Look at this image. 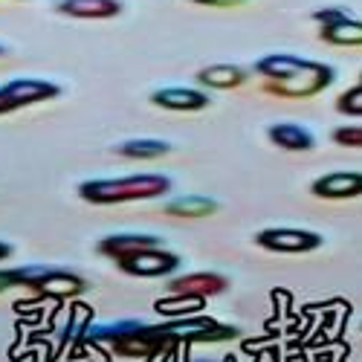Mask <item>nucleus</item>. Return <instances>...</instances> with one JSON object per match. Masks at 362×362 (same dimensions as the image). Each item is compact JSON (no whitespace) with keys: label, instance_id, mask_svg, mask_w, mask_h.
Masks as SVG:
<instances>
[{"label":"nucleus","instance_id":"obj_1","mask_svg":"<svg viewBox=\"0 0 362 362\" xmlns=\"http://www.w3.org/2000/svg\"><path fill=\"white\" fill-rule=\"evenodd\" d=\"M78 197L93 206H119L131 200H154L171 192L165 174H128V177H102L87 180L78 189Z\"/></svg>","mask_w":362,"mask_h":362},{"label":"nucleus","instance_id":"obj_2","mask_svg":"<svg viewBox=\"0 0 362 362\" xmlns=\"http://www.w3.org/2000/svg\"><path fill=\"white\" fill-rule=\"evenodd\" d=\"M87 339L90 342H105L119 356H131V359L157 356V354H163V351H168L174 345V339L163 330V325H142L136 319L93 327Z\"/></svg>","mask_w":362,"mask_h":362},{"label":"nucleus","instance_id":"obj_3","mask_svg":"<svg viewBox=\"0 0 362 362\" xmlns=\"http://www.w3.org/2000/svg\"><path fill=\"white\" fill-rule=\"evenodd\" d=\"M18 279H21V287H29L52 301H67L87 293V281L62 267H21Z\"/></svg>","mask_w":362,"mask_h":362},{"label":"nucleus","instance_id":"obj_4","mask_svg":"<svg viewBox=\"0 0 362 362\" xmlns=\"http://www.w3.org/2000/svg\"><path fill=\"white\" fill-rule=\"evenodd\" d=\"M255 244L279 255H305L322 247V235L308 229H264L255 235Z\"/></svg>","mask_w":362,"mask_h":362},{"label":"nucleus","instance_id":"obj_5","mask_svg":"<svg viewBox=\"0 0 362 362\" xmlns=\"http://www.w3.org/2000/svg\"><path fill=\"white\" fill-rule=\"evenodd\" d=\"M116 264L122 273L136 276V279H163V276H171L180 269V255L157 247V250H142L136 255L119 258Z\"/></svg>","mask_w":362,"mask_h":362},{"label":"nucleus","instance_id":"obj_6","mask_svg":"<svg viewBox=\"0 0 362 362\" xmlns=\"http://www.w3.org/2000/svg\"><path fill=\"white\" fill-rule=\"evenodd\" d=\"M334 78H337L334 67L316 62V67L310 73L298 76V78H290V81H269L267 90L269 93H276V96H284V99H308V96L322 93L327 84H334Z\"/></svg>","mask_w":362,"mask_h":362},{"label":"nucleus","instance_id":"obj_7","mask_svg":"<svg viewBox=\"0 0 362 362\" xmlns=\"http://www.w3.org/2000/svg\"><path fill=\"white\" fill-rule=\"evenodd\" d=\"M0 93L6 96L12 110H18L26 105H38V102H49L55 96H62V87L47 78H12L0 87Z\"/></svg>","mask_w":362,"mask_h":362},{"label":"nucleus","instance_id":"obj_8","mask_svg":"<svg viewBox=\"0 0 362 362\" xmlns=\"http://www.w3.org/2000/svg\"><path fill=\"white\" fill-rule=\"evenodd\" d=\"M310 192L322 200H351L362 197V171H330L310 183Z\"/></svg>","mask_w":362,"mask_h":362},{"label":"nucleus","instance_id":"obj_9","mask_svg":"<svg viewBox=\"0 0 362 362\" xmlns=\"http://www.w3.org/2000/svg\"><path fill=\"white\" fill-rule=\"evenodd\" d=\"M316 67V62L310 58H301V55H290V52H273V55H264L255 62V73H261L267 81H290L298 78Z\"/></svg>","mask_w":362,"mask_h":362},{"label":"nucleus","instance_id":"obj_10","mask_svg":"<svg viewBox=\"0 0 362 362\" xmlns=\"http://www.w3.org/2000/svg\"><path fill=\"white\" fill-rule=\"evenodd\" d=\"M229 290V279H223L221 273H189V276H177L168 281V293L171 296H194V298H209V296H221Z\"/></svg>","mask_w":362,"mask_h":362},{"label":"nucleus","instance_id":"obj_11","mask_svg":"<svg viewBox=\"0 0 362 362\" xmlns=\"http://www.w3.org/2000/svg\"><path fill=\"white\" fill-rule=\"evenodd\" d=\"M163 247V238L157 235H145V232H119V235H107L99 240V255H107L113 261L136 255L142 250H157Z\"/></svg>","mask_w":362,"mask_h":362},{"label":"nucleus","instance_id":"obj_12","mask_svg":"<svg viewBox=\"0 0 362 362\" xmlns=\"http://www.w3.org/2000/svg\"><path fill=\"white\" fill-rule=\"evenodd\" d=\"M151 102L163 110H180V113H194L209 107V96L194 87H160L151 93Z\"/></svg>","mask_w":362,"mask_h":362},{"label":"nucleus","instance_id":"obj_13","mask_svg":"<svg viewBox=\"0 0 362 362\" xmlns=\"http://www.w3.org/2000/svg\"><path fill=\"white\" fill-rule=\"evenodd\" d=\"M58 15L67 18H87V21H105L122 12V0H58Z\"/></svg>","mask_w":362,"mask_h":362},{"label":"nucleus","instance_id":"obj_14","mask_svg":"<svg viewBox=\"0 0 362 362\" xmlns=\"http://www.w3.org/2000/svg\"><path fill=\"white\" fill-rule=\"evenodd\" d=\"M269 142L279 145L281 151H293V154H301V151H310L316 148V139L308 128L293 125V122H279V125H269Z\"/></svg>","mask_w":362,"mask_h":362},{"label":"nucleus","instance_id":"obj_15","mask_svg":"<svg viewBox=\"0 0 362 362\" xmlns=\"http://www.w3.org/2000/svg\"><path fill=\"white\" fill-rule=\"evenodd\" d=\"M250 70L240 64H212L197 73V84L212 87V90H235L240 84H247Z\"/></svg>","mask_w":362,"mask_h":362},{"label":"nucleus","instance_id":"obj_16","mask_svg":"<svg viewBox=\"0 0 362 362\" xmlns=\"http://www.w3.org/2000/svg\"><path fill=\"white\" fill-rule=\"evenodd\" d=\"M218 200L212 197H200V194H189V197H177V200H168L165 203V212L168 215H177V218H209L218 212Z\"/></svg>","mask_w":362,"mask_h":362},{"label":"nucleus","instance_id":"obj_17","mask_svg":"<svg viewBox=\"0 0 362 362\" xmlns=\"http://www.w3.org/2000/svg\"><path fill=\"white\" fill-rule=\"evenodd\" d=\"M119 157H131V160H157L171 154V142L165 139H128L116 148Z\"/></svg>","mask_w":362,"mask_h":362},{"label":"nucleus","instance_id":"obj_18","mask_svg":"<svg viewBox=\"0 0 362 362\" xmlns=\"http://www.w3.org/2000/svg\"><path fill=\"white\" fill-rule=\"evenodd\" d=\"M322 38L327 44H337V47H362V21L348 18L339 23L322 26Z\"/></svg>","mask_w":362,"mask_h":362},{"label":"nucleus","instance_id":"obj_19","mask_svg":"<svg viewBox=\"0 0 362 362\" xmlns=\"http://www.w3.org/2000/svg\"><path fill=\"white\" fill-rule=\"evenodd\" d=\"M206 305V298H194V296H171V298H160L157 301V313L163 316H174V319H183V316H197Z\"/></svg>","mask_w":362,"mask_h":362},{"label":"nucleus","instance_id":"obj_20","mask_svg":"<svg viewBox=\"0 0 362 362\" xmlns=\"http://www.w3.org/2000/svg\"><path fill=\"white\" fill-rule=\"evenodd\" d=\"M337 110L345 113V116H356V119H362V84L345 90V93L337 99Z\"/></svg>","mask_w":362,"mask_h":362},{"label":"nucleus","instance_id":"obj_21","mask_svg":"<svg viewBox=\"0 0 362 362\" xmlns=\"http://www.w3.org/2000/svg\"><path fill=\"white\" fill-rule=\"evenodd\" d=\"M337 145H345V148H362V125H345V128H337L330 134Z\"/></svg>","mask_w":362,"mask_h":362},{"label":"nucleus","instance_id":"obj_22","mask_svg":"<svg viewBox=\"0 0 362 362\" xmlns=\"http://www.w3.org/2000/svg\"><path fill=\"white\" fill-rule=\"evenodd\" d=\"M351 12L348 9H339V6H327V9H319L313 12V21H319L322 26H330V23H339V21H348Z\"/></svg>","mask_w":362,"mask_h":362},{"label":"nucleus","instance_id":"obj_23","mask_svg":"<svg viewBox=\"0 0 362 362\" xmlns=\"http://www.w3.org/2000/svg\"><path fill=\"white\" fill-rule=\"evenodd\" d=\"M9 287H21L18 269H0V293H6Z\"/></svg>","mask_w":362,"mask_h":362},{"label":"nucleus","instance_id":"obj_24","mask_svg":"<svg viewBox=\"0 0 362 362\" xmlns=\"http://www.w3.org/2000/svg\"><path fill=\"white\" fill-rule=\"evenodd\" d=\"M192 4H200V6H223V9H229V6H240V4H250V0H192Z\"/></svg>","mask_w":362,"mask_h":362},{"label":"nucleus","instance_id":"obj_25","mask_svg":"<svg viewBox=\"0 0 362 362\" xmlns=\"http://www.w3.org/2000/svg\"><path fill=\"white\" fill-rule=\"evenodd\" d=\"M12 252H15V247H9L6 240H0V261H6V258H9Z\"/></svg>","mask_w":362,"mask_h":362},{"label":"nucleus","instance_id":"obj_26","mask_svg":"<svg viewBox=\"0 0 362 362\" xmlns=\"http://www.w3.org/2000/svg\"><path fill=\"white\" fill-rule=\"evenodd\" d=\"M4 113H12V105L6 102V96H4V93H0V116H4Z\"/></svg>","mask_w":362,"mask_h":362},{"label":"nucleus","instance_id":"obj_27","mask_svg":"<svg viewBox=\"0 0 362 362\" xmlns=\"http://www.w3.org/2000/svg\"><path fill=\"white\" fill-rule=\"evenodd\" d=\"M186 362H235V359L226 356V359H186Z\"/></svg>","mask_w":362,"mask_h":362},{"label":"nucleus","instance_id":"obj_28","mask_svg":"<svg viewBox=\"0 0 362 362\" xmlns=\"http://www.w3.org/2000/svg\"><path fill=\"white\" fill-rule=\"evenodd\" d=\"M0 55H4V47H0Z\"/></svg>","mask_w":362,"mask_h":362}]
</instances>
